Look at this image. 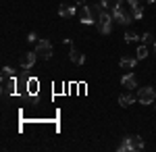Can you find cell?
Wrapping results in <instances>:
<instances>
[{
	"label": "cell",
	"mask_w": 156,
	"mask_h": 152,
	"mask_svg": "<svg viewBox=\"0 0 156 152\" xmlns=\"http://www.w3.org/2000/svg\"><path fill=\"white\" fill-rule=\"evenodd\" d=\"M112 19H115L119 25H129V23L133 21V17H131V13H129V9H123V6H119L117 11L112 13Z\"/></svg>",
	"instance_id": "obj_2"
},
{
	"label": "cell",
	"mask_w": 156,
	"mask_h": 152,
	"mask_svg": "<svg viewBox=\"0 0 156 152\" xmlns=\"http://www.w3.org/2000/svg\"><path fill=\"white\" fill-rule=\"evenodd\" d=\"M121 83H123V88L125 90H133L135 85H137V81H135V75H123V79H121Z\"/></svg>",
	"instance_id": "obj_11"
},
{
	"label": "cell",
	"mask_w": 156,
	"mask_h": 152,
	"mask_svg": "<svg viewBox=\"0 0 156 152\" xmlns=\"http://www.w3.org/2000/svg\"><path fill=\"white\" fill-rule=\"evenodd\" d=\"M142 40H144V42H154L152 34H144V35H142Z\"/></svg>",
	"instance_id": "obj_21"
},
{
	"label": "cell",
	"mask_w": 156,
	"mask_h": 152,
	"mask_svg": "<svg viewBox=\"0 0 156 152\" xmlns=\"http://www.w3.org/2000/svg\"><path fill=\"white\" fill-rule=\"evenodd\" d=\"M69 56H71V60L73 63H75V65H83V54H81V52H77V50H75V48H73L71 50V54H69Z\"/></svg>",
	"instance_id": "obj_15"
},
{
	"label": "cell",
	"mask_w": 156,
	"mask_h": 152,
	"mask_svg": "<svg viewBox=\"0 0 156 152\" xmlns=\"http://www.w3.org/2000/svg\"><path fill=\"white\" fill-rule=\"evenodd\" d=\"M154 46H156V42H154Z\"/></svg>",
	"instance_id": "obj_24"
},
{
	"label": "cell",
	"mask_w": 156,
	"mask_h": 152,
	"mask_svg": "<svg viewBox=\"0 0 156 152\" xmlns=\"http://www.w3.org/2000/svg\"><path fill=\"white\" fill-rule=\"evenodd\" d=\"M125 40H127V42H135V40H140V35L135 34V31H131V29H127V31H125Z\"/></svg>",
	"instance_id": "obj_17"
},
{
	"label": "cell",
	"mask_w": 156,
	"mask_h": 152,
	"mask_svg": "<svg viewBox=\"0 0 156 152\" xmlns=\"http://www.w3.org/2000/svg\"><path fill=\"white\" fill-rule=\"evenodd\" d=\"M79 19H81L85 25L94 23V17H92V11H90V4H85V6L79 9Z\"/></svg>",
	"instance_id": "obj_6"
},
{
	"label": "cell",
	"mask_w": 156,
	"mask_h": 152,
	"mask_svg": "<svg viewBox=\"0 0 156 152\" xmlns=\"http://www.w3.org/2000/svg\"><path fill=\"white\" fill-rule=\"evenodd\" d=\"M127 150H131V144H129V138H125V140H123V144L119 146V152H127Z\"/></svg>",
	"instance_id": "obj_19"
},
{
	"label": "cell",
	"mask_w": 156,
	"mask_h": 152,
	"mask_svg": "<svg viewBox=\"0 0 156 152\" xmlns=\"http://www.w3.org/2000/svg\"><path fill=\"white\" fill-rule=\"evenodd\" d=\"M146 56H148V48L140 46V48H137V59H146Z\"/></svg>",
	"instance_id": "obj_20"
},
{
	"label": "cell",
	"mask_w": 156,
	"mask_h": 152,
	"mask_svg": "<svg viewBox=\"0 0 156 152\" xmlns=\"http://www.w3.org/2000/svg\"><path fill=\"white\" fill-rule=\"evenodd\" d=\"M146 2H154V0H142V4H146Z\"/></svg>",
	"instance_id": "obj_23"
},
{
	"label": "cell",
	"mask_w": 156,
	"mask_h": 152,
	"mask_svg": "<svg viewBox=\"0 0 156 152\" xmlns=\"http://www.w3.org/2000/svg\"><path fill=\"white\" fill-rule=\"evenodd\" d=\"M127 9L131 13L133 19H140L144 15V9H142V0H127Z\"/></svg>",
	"instance_id": "obj_5"
},
{
	"label": "cell",
	"mask_w": 156,
	"mask_h": 152,
	"mask_svg": "<svg viewBox=\"0 0 156 152\" xmlns=\"http://www.w3.org/2000/svg\"><path fill=\"white\" fill-rule=\"evenodd\" d=\"M27 40H29V42H36L37 38H36V34H29V35H27Z\"/></svg>",
	"instance_id": "obj_22"
},
{
	"label": "cell",
	"mask_w": 156,
	"mask_h": 152,
	"mask_svg": "<svg viewBox=\"0 0 156 152\" xmlns=\"http://www.w3.org/2000/svg\"><path fill=\"white\" fill-rule=\"evenodd\" d=\"M112 21H115V19H112V15H110L106 9H102V13H100V19L96 21L98 31H100V34H104V35L110 34V31H112Z\"/></svg>",
	"instance_id": "obj_1"
},
{
	"label": "cell",
	"mask_w": 156,
	"mask_h": 152,
	"mask_svg": "<svg viewBox=\"0 0 156 152\" xmlns=\"http://www.w3.org/2000/svg\"><path fill=\"white\" fill-rule=\"evenodd\" d=\"M154 98H156V92H154L152 85H146V88H142V90L137 92V100H140L142 104H150Z\"/></svg>",
	"instance_id": "obj_4"
},
{
	"label": "cell",
	"mask_w": 156,
	"mask_h": 152,
	"mask_svg": "<svg viewBox=\"0 0 156 152\" xmlns=\"http://www.w3.org/2000/svg\"><path fill=\"white\" fill-rule=\"evenodd\" d=\"M135 98H137V96H133V94H121L119 96V104L123 106V108H129V106L135 102Z\"/></svg>",
	"instance_id": "obj_8"
},
{
	"label": "cell",
	"mask_w": 156,
	"mask_h": 152,
	"mask_svg": "<svg viewBox=\"0 0 156 152\" xmlns=\"http://www.w3.org/2000/svg\"><path fill=\"white\" fill-rule=\"evenodd\" d=\"M100 2H102V6H104V9L112 15V13L121 6V2H123V0H100Z\"/></svg>",
	"instance_id": "obj_10"
},
{
	"label": "cell",
	"mask_w": 156,
	"mask_h": 152,
	"mask_svg": "<svg viewBox=\"0 0 156 152\" xmlns=\"http://www.w3.org/2000/svg\"><path fill=\"white\" fill-rule=\"evenodd\" d=\"M75 13H77V9L71 6V4H62V6L58 9V15H60V17H65V19H71Z\"/></svg>",
	"instance_id": "obj_9"
},
{
	"label": "cell",
	"mask_w": 156,
	"mask_h": 152,
	"mask_svg": "<svg viewBox=\"0 0 156 152\" xmlns=\"http://www.w3.org/2000/svg\"><path fill=\"white\" fill-rule=\"evenodd\" d=\"M137 60H140V59H129V56H123V59H121V67H123V69H133V67L137 65Z\"/></svg>",
	"instance_id": "obj_13"
},
{
	"label": "cell",
	"mask_w": 156,
	"mask_h": 152,
	"mask_svg": "<svg viewBox=\"0 0 156 152\" xmlns=\"http://www.w3.org/2000/svg\"><path fill=\"white\" fill-rule=\"evenodd\" d=\"M36 59H37V54H36V52H27L23 59H21V67H23L25 71H27V69H31V67H34V63H36Z\"/></svg>",
	"instance_id": "obj_7"
},
{
	"label": "cell",
	"mask_w": 156,
	"mask_h": 152,
	"mask_svg": "<svg viewBox=\"0 0 156 152\" xmlns=\"http://www.w3.org/2000/svg\"><path fill=\"white\" fill-rule=\"evenodd\" d=\"M52 44H50L48 40H40L37 42V46H36V54L40 56V59H50L52 56Z\"/></svg>",
	"instance_id": "obj_3"
},
{
	"label": "cell",
	"mask_w": 156,
	"mask_h": 152,
	"mask_svg": "<svg viewBox=\"0 0 156 152\" xmlns=\"http://www.w3.org/2000/svg\"><path fill=\"white\" fill-rule=\"evenodd\" d=\"M27 90H31V96H36V92H37V81L36 79H29V83H27Z\"/></svg>",
	"instance_id": "obj_18"
},
{
	"label": "cell",
	"mask_w": 156,
	"mask_h": 152,
	"mask_svg": "<svg viewBox=\"0 0 156 152\" xmlns=\"http://www.w3.org/2000/svg\"><path fill=\"white\" fill-rule=\"evenodd\" d=\"M2 90H4V94L15 92V77L12 79H2Z\"/></svg>",
	"instance_id": "obj_14"
},
{
	"label": "cell",
	"mask_w": 156,
	"mask_h": 152,
	"mask_svg": "<svg viewBox=\"0 0 156 152\" xmlns=\"http://www.w3.org/2000/svg\"><path fill=\"white\" fill-rule=\"evenodd\" d=\"M12 77H15V71L11 67H4L2 69V79H12Z\"/></svg>",
	"instance_id": "obj_16"
},
{
	"label": "cell",
	"mask_w": 156,
	"mask_h": 152,
	"mask_svg": "<svg viewBox=\"0 0 156 152\" xmlns=\"http://www.w3.org/2000/svg\"><path fill=\"white\" fill-rule=\"evenodd\" d=\"M129 144H131V150H142L144 148V140L140 136H131L129 138Z\"/></svg>",
	"instance_id": "obj_12"
}]
</instances>
